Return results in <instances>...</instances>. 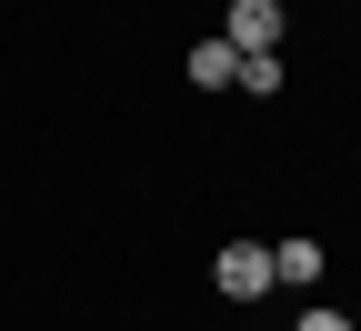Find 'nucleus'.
Wrapping results in <instances>:
<instances>
[{
    "mask_svg": "<svg viewBox=\"0 0 361 331\" xmlns=\"http://www.w3.org/2000/svg\"><path fill=\"white\" fill-rule=\"evenodd\" d=\"M211 291H221V301H261V291H271V241H221Z\"/></svg>",
    "mask_w": 361,
    "mask_h": 331,
    "instance_id": "obj_1",
    "label": "nucleus"
},
{
    "mask_svg": "<svg viewBox=\"0 0 361 331\" xmlns=\"http://www.w3.org/2000/svg\"><path fill=\"white\" fill-rule=\"evenodd\" d=\"M281 30H291L281 0H231V11H221V40H231L241 61H251V51H281Z\"/></svg>",
    "mask_w": 361,
    "mask_h": 331,
    "instance_id": "obj_2",
    "label": "nucleus"
},
{
    "mask_svg": "<svg viewBox=\"0 0 361 331\" xmlns=\"http://www.w3.org/2000/svg\"><path fill=\"white\" fill-rule=\"evenodd\" d=\"M322 281V241H271V291H311Z\"/></svg>",
    "mask_w": 361,
    "mask_h": 331,
    "instance_id": "obj_3",
    "label": "nucleus"
},
{
    "mask_svg": "<svg viewBox=\"0 0 361 331\" xmlns=\"http://www.w3.org/2000/svg\"><path fill=\"white\" fill-rule=\"evenodd\" d=\"M231 71H241L231 40H201V51H191V80H201V90H231Z\"/></svg>",
    "mask_w": 361,
    "mask_h": 331,
    "instance_id": "obj_4",
    "label": "nucleus"
},
{
    "mask_svg": "<svg viewBox=\"0 0 361 331\" xmlns=\"http://www.w3.org/2000/svg\"><path fill=\"white\" fill-rule=\"evenodd\" d=\"M231 90H251V101H271V90H281V51H251V61L231 71Z\"/></svg>",
    "mask_w": 361,
    "mask_h": 331,
    "instance_id": "obj_5",
    "label": "nucleus"
},
{
    "mask_svg": "<svg viewBox=\"0 0 361 331\" xmlns=\"http://www.w3.org/2000/svg\"><path fill=\"white\" fill-rule=\"evenodd\" d=\"M301 331H361V321H341L331 301H301Z\"/></svg>",
    "mask_w": 361,
    "mask_h": 331,
    "instance_id": "obj_6",
    "label": "nucleus"
}]
</instances>
